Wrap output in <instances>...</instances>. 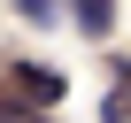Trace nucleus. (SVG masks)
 Segmentation results:
<instances>
[{
  "mask_svg": "<svg viewBox=\"0 0 131 123\" xmlns=\"http://www.w3.org/2000/svg\"><path fill=\"white\" fill-rule=\"evenodd\" d=\"M70 23H77L85 39H108V31H116V0H70Z\"/></svg>",
  "mask_w": 131,
  "mask_h": 123,
  "instance_id": "obj_1",
  "label": "nucleus"
},
{
  "mask_svg": "<svg viewBox=\"0 0 131 123\" xmlns=\"http://www.w3.org/2000/svg\"><path fill=\"white\" fill-rule=\"evenodd\" d=\"M0 123H46V100H31L23 85H0Z\"/></svg>",
  "mask_w": 131,
  "mask_h": 123,
  "instance_id": "obj_2",
  "label": "nucleus"
},
{
  "mask_svg": "<svg viewBox=\"0 0 131 123\" xmlns=\"http://www.w3.org/2000/svg\"><path fill=\"white\" fill-rule=\"evenodd\" d=\"M16 85H23V92H31V100H46V108H54V100H62V77H54V69H46V61H16Z\"/></svg>",
  "mask_w": 131,
  "mask_h": 123,
  "instance_id": "obj_3",
  "label": "nucleus"
},
{
  "mask_svg": "<svg viewBox=\"0 0 131 123\" xmlns=\"http://www.w3.org/2000/svg\"><path fill=\"white\" fill-rule=\"evenodd\" d=\"M100 123H131V100H123V92H108V100H100Z\"/></svg>",
  "mask_w": 131,
  "mask_h": 123,
  "instance_id": "obj_4",
  "label": "nucleus"
},
{
  "mask_svg": "<svg viewBox=\"0 0 131 123\" xmlns=\"http://www.w3.org/2000/svg\"><path fill=\"white\" fill-rule=\"evenodd\" d=\"M16 8H23L31 23H46V16H54V0H16Z\"/></svg>",
  "mask_w": 131,
  "mask_h": 123,
  "instance_id": "obj_5",
  "label": "nucleus"
}]
</instances>
